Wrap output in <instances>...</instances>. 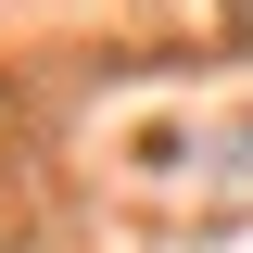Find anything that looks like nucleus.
I'll return each mask as SVG.
<instances>
[{"instance_id":"1","label":"nucleus","mask_w":253,"mask_h":253,"mask_svg":"<svg viewBox=\"0 0 253 253\" xmlns=\"http://www.w3.org/2000/svg\"><path fill=\"white\" fill-rule=\"evenodd\" d=\"M228 26H241V38H253V0H228Z\"/></svg>"}]
</instances>
